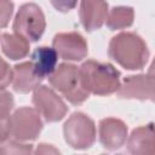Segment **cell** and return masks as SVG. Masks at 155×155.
I'll return each mask as SVG.
<instances>
[{"mask_svg":"<svg viewBox=\"0 0 155 155\" xmlns=\"http://www.w3.org/2000/svg\"><path fill=\"white\" fill-rule=\"evenodd\" d=\"M108 51L110 58L127 70H140L149 59L145 41L133 31H122L113 36Z\"/></svg>","mask_w":155,"mask_h":155,"instance_id":"1","label":"cell"},{"mask_svg":"<svg viewBox=\"0 0 155 155\" xmlns=\"http://www.w3.org/2000/svg\"><path fill=\"white\" fill-rule=\"evenodd\" d=\"M82 86L97 96L115 93L120 87V71L110 63L87 59L79 68Z\"/></svg>","mask_w":155,"mask_h":155,"instance_id":"2","label":"cell"},{"mask_svg":"<svg viewBox=\"0 0 155 155\" xmlns=\"http://www.w3.org/2000/svg\"><path fill=\"white\" fill-rule=\"evenodd\" d=\"M51 86L62 93V96L71 104L80 105L88 97V91L82 86L80 70L76 65L70 63H61L54 71L48 76Z\"/></svg>","mask_w":155,"mask_h":155,"instance_id":"3","label":"cell"},{"mask_svg":"<svg viewBox=\"0 0 155 155\" xmlns=\"http://www.w3.org/2000/svg\"><path fill=\"white\" fill-rule=\"evenodd\" d=\"M64 139L73 149L85 150L93 145L96 140L94 121L81 111L73 113L63 126Z\"/></svg>","mask_w":155,"mask_h":155,"instance_id":"4","label":"cell"},{"mask_svg":"<svg viewBox=\"0 0 155 155\" xmlns=\"http://www.w3.org/2000/svg\"><path fill=\"white\" fill-rule=\"evenodd\" d=\"M13 31L28 41H38L41 39L45 28L46 19L42 10L34 2L23 4L16 13L13 19Z\"/></svg>","mask_w":155,"mask_h":155,"instance_id":"5","label":"cell"},{"mask_svg":"<svg viewBox=\"0 0 155 155\" xmlns=\"http://www.w3.org/2000/svg\"><path fill=\"white\" fill-rule=\"evenodd\" d=\"M33 104L46 122L61 121L68 113L64 101L50 87L39 85L33 93Z\"/></svg>","mask_w":155,"mask_h":155,"instance_id":"6","label":"cell"},{"mask_svg":"<svg viewBox=\"0 0 155 155\" xmlns=\"http://www.w3.org/2000/svg\"><path fill=\"white\" fill-rule=\"evenodd\" d=\"M42 121L36 109L22 107L11 115V136L16 140H34L42 130Z\"/></svg>","mask_w":155,"mask_h":155,"instance_id":"7","label":"cell"},{"mask_svg":"<svg viewBox=\"0 0 155 155\" xmlns=\"http://www.w3.org/2000/svg\"><path fill=\"white\" fill-rule=\"evenodd\" d=\"M52 46L57 54L64 61H82L87 53V42L78 31L58 33L53 36Z\"/></svg>","mask_w":155,"mask_h":155,"instance_id":"8","label":"cell"},{"mask_svg":"<svg viewBox=\"0 0 155 155\" xmlns=\"http://www.w3.org/2000/svg\"><path fill=\"white\" fill-rule=\"evenodd\" d=\"M116 92L120 98L154 101V76L151 73L130 75L124 79Z\"/></svg>","mask_w":155,"mask_h":155,"instance_id":"9","label":"cell"},{"mask_svg":"<svg viewBox=\"0 0 155 155\" xmlns=\"http://www.w3.org/2000/svg\"><path fill=\"white\" fill-rule=\"evenodd\" d=\"M128 128L126 124L116 117H105L101 120L98 136L99 142L107 150H117L125 145L127 140Z\"/></svg>","mask_w":155,"mask_h":155,"instance_id":"10","label":"cell"},{"mask_svg":"<svg viewBox=\"0 0 155 155\" xmlns=\"http://www.w3.org/2000/svg\"><path fill=\"white\" fill-rule=\"evenodd\" d=\"M108 2L105 0H81L80 2V22L86 31L99 29L108 16Z\"/></svg>","mask_w":155,"mask_h":155,"instance_id":"11","label":"cell"},{"mask_svg":"<svg viewBox=\"0 0 155 155\" xmlns=\"http://www.w3.org/2000/svg\"><path fill=\"white\" fill-rule=\"evenodd\" d=\"M42 80L44 78L39 75L31 61L22 62L13 67L12 87L18 93H29L34 91Z\"/></svg>","mask_w":155,"mask_h":155,"instance_id":"12","label":"cell"},{"mask_svg":"<svg viewBox=\"0 0 155 155\" xmlns=\"http://www.w3.org/2000/svg\"><path fill=\"white\" fill-rule=\"evenodd\" d=\"M128 151L134 155H153L155 153L154 126L148 124L139 126L132 131L127 142Z\"/></svg>","mask_w":155,"mask_h":155,"instance_id":"13","label":"cell"},{"mask_svg":"<svg viewBox=\"0 0 155 155\" xmlns=\"http://www.w3.org/2000/svg\"><path fill=\"white\" fill-rule=\"evenodd\" d=\"M57 62H58V54L53 47L40 46L36 47L31 53V63L36 69V71L39 73V75L42 76L44 79L46 76H50L54 71L57 67Z\"/></svg>","mask_w":155,"mask_h":155,"instance_id":"14","label":"cell"},{"mask_svg":"<svg viewBox=\"0 0 155 155\" xmlns=\"http://www.w3.org/2000/svg\"><path fill=\"white\" fill-rule=\"evenodd\" d=\"M29 41L18 34L4 33L1 35V50L12 61L25 58L29 54Z\"/></svg>","mask_w":155,"mask_h":155,"instance_id":"15","label":"cell"},{"mask_svg":"<svg viewBox=\"0 0 155 155\" xmlns=\"http://www.w3.org/2000/svg\"><path fill=\"white\" fill-rule=\"evenodd\" d=\"M134 10L131 6H115L108 12L105 24L110 30L125 29L133 24Z\"/></svg>","mask_w":155,"mask_h":155,"instance_id":"16","label":"cell"},{"mask_svg":"<svg viewBox=\"0 0 155 155\" xmlns=\"http://www.w3.org/2000/svg\"><path fill=\"white\" fill-rule=\"evenodd\" d=\"M33 153L31 144H21L19 140H10L0 143V154H30Z\"/></svg>","mask_w":155,"mask_h":155,"instance_id":"17","label":"cell"},{"mask_svg":"<svg viewBox=\"0 0 155 155\" xmlns=\"http://www.w3.org/2000/svg\"><path fill=\"white\" fill-rule=\"evenodd\" d=\"M11 111L0 110V143L6 142L11 134Z\"/></svg>","mask_w":155,"mask_h":155,"instance_id":"18","label":"cell"},{"mask_svg":"<svg viewBox=\"0 0 155 155\" xmlns=\"http://www.w3.org/2000/svg\"><path fill=\"white\" fill-rule=\"evenodd\" d=\"M13 2L11 0H0V28H6L13 13Z\"/></svg>","mask_w":155,"mask_h":155,"instance_id":"19","label":"cell"},{"mask_svg":"<svg viewBox=\"0 0 155 155\" xmlns=\"http://www.w3.org/2000/svg\"><path fill=\"white\" fill-rule=\"evenodd\" d=\"M13 78V70L11 69L10 64L0 57V88H6Z\"/></svg>","mask_w":155,"mask_h":155,"instance_id":"20","label":"cell"},{"mask_svg":"<svg viewBox=\"0 0 155 155\" xmlns=\"http://www.w3.org/2000/svg\"><path fill=\"white\" fill-rule=\"evenodd\" d=\"M15 107L13 96L5 88H0V110L11 111Z\"/></svg>","mask_w":155,"mask_h":155,"instance_id":"21","label":"cell"},{"mask_svg":"<svg viewBox=\"0 0 155 155\" xmlns=\"http://www.w3.org/2000/svg\"><path fill=\"white\" fill-rule=\"evenodd\" d=\"M52 6L59 11V12H69L70 10H73L76 4H78V0H50Z\"/></svg>","mask_w":155,"mask_h":155,"instance_id":"22","label":"cell"},{"mask_svg":"<svg viewBox=\"0 0 155 155\" xmlns=\"http://www.w3.org/2000/svg\"><path fill=\"white\" fill-rule=\"evenodd\" d=\"M36 153H59V151L56 150L52 147H47V144L41 143V144H39V147L36 149Z\"/></svg>","mask_w":155,"mask_h":155,"instance_id":"23","label":"cell"}]
</instances>
